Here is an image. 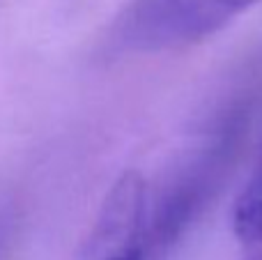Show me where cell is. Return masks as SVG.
I'll return each mask as SVG.
<instances>
[{
	"instance_id": "1",
	"label": "cell",
	"mask_w": 262,
	"mask_h": 260,
	"mask_svg": "<svg viewBox=\"0 0 262 260\" xmlns=\"http://www.w3.org/2000/svg\"><path fill=\"white\" fill-rule=\"evenodd\" d=\"M244 138V111L232 109L205 138L177 161L154 201H147L140 260H168L175 244L214 201L237 159Z\"/></svg>"
},
{
	"instance_id": "5",
	"label": "cell",
	"mask_w": 262,
	"mask_h": 260,
	"mask_svg": "<svg viewBox=\"0 0 262 260\" xmlns=\"http://www.w3.org/2000/svg\"><path fill=\"white\" fill-rule=\"evenodd\" d=\"M230 3L237 12H242V9H246L249 5H255V3H260V0H230Z\"/></svg>"
},
{
	"instance_id": "2",
	"label": "cell",
	"mask_w": 262,
	"mask_h": 260,
	"mask_svg": "<svg viewBox=\"0 0 262 260\" xmlns=\"http://www.w3.org/2000/svg\"><path fill=\"white\" fill-rule=\"evenodd\" d=\"M239 14L230 0H131L108 30L113 53H159L212 37Z\"/></svg>"
},
{
	"instance_id": "3",
	"label": "cell",
	"mask_w": 262,
	"mask_h": 260,
	"mask_svg": "<svg viewBox=\"0 0 262 260\" xmlns=\"http://www.w3.org/2000/svg\"><path fill=\"white\" fill-rule=\"evenodd\" d=\"M147 184L129 170L111 187L85 244V260H108L134 251L147 216Z\"/></svg>"
},
{
	"instance_id": "6",
	"label": "cell",
	"mask_w": 262,
	"mask_h": 260,
	"mask_svg": "<svg viewBox=\"0 0 262 260\" xmlns=\"http://www.w3.org/2000/svg\"><path fill=\"white\" fill-rule=\"evenodd\" d=\"M108 260H138V253H136V249H134V251L120 253V256H113V258H108Z\"/></svg>"
},
{
	"instance_id": "4",
	"label": "cell",
	"mask_w": 262,
	"mask_h": 260,
	"mask_svg": "<svg viewBox=\"0 0 262 260\" xmlns=\"http://www.w3.org/2000/svg\"><path fill=\"white\" fill-rule=\"evenodd\" d=\"M235 235L239 240V260H262V150L246 187L235 203Z\"/></svg>"
}]
</instances>
